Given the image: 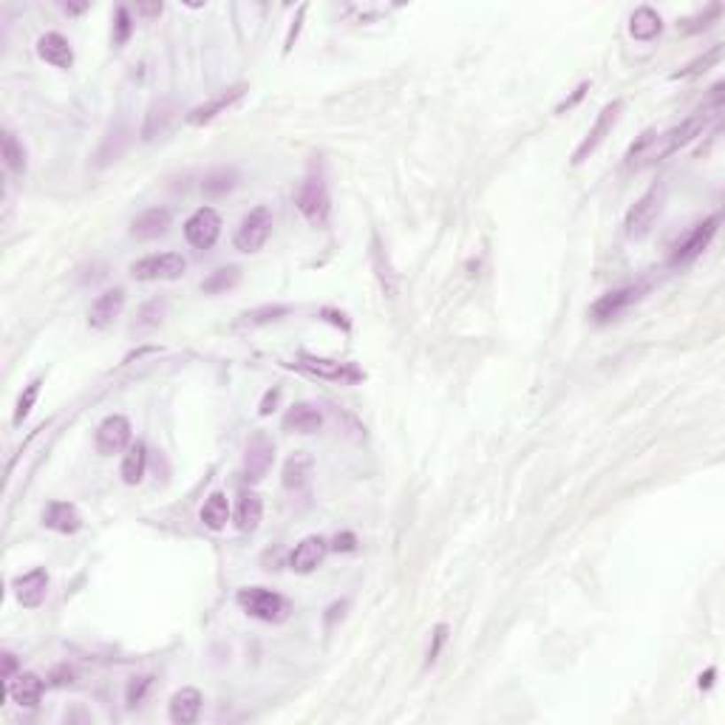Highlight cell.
<instances>
[{
	"label": "cell",
	"mask_w": 725,
	"mask_h": 725,
	"mask_svg": "<svg viewBox=\"0 0 725 725\" xmlns=\"http://www.w3.org/2000/svg\"><path fill=\"white\" fill-rule=\"evenodd\" d=\"M706 125H708V113H703V111L700 113H691L689 120H683L680 125L666 130V134L655 136V142H651V148H649L643 162H660V159L677 153L680 148H686V144H691L694 139H698L703 130H706Z\"/></svg>",
	"instance_id": "1"
},
{
	"label": "cell",
	"mask_w": 725,
	"mask_h": 725,
	"mask_svg": "<svg viewBox=\"0 0 725 725\" xmlns=\"http://www.w3.org/2000/svg\"><path fill=\"white\" fill-rule=\"evenodd\" d=\"M236 601L246 615L264 620V623H284L289 618V612H292L284 596H278V592H272V589H264V587H244V589H238Z\"/></svg>",
	"instance_id": "2"
},
{
	"label": "cell",
	"mask_w": 725,
	"mask_h": 725,
	"mask_svg": "<svg viewBox=\"0 0 725 725\" xmlns=\"http://www.w3.org/2000/svg\"><path fill=\"white\" fill-rule=\"evenodd\" d=\"M295 205H298L303 219H307L312 227L324 230L329 224L331 199H329V191H326V182L321 176H307V179L300 182L298 196H295Z\"/></svg>",
	"instance_id": "3"
},
{
	"label": "cell",
	"mask_w": 725,
	"mask_h": 725,
	"mask_svg": "<svg viewBox=\"0 0 725 725\" xmlns=\"http://www.w3.org/2000/svg\"><path fill=\"white\" fill-rule=\"evenodd\" d=\"M187 269V261L179 253H159L144 255L130 264V275L136 281H176Z\"/></svg>",
	"instance_id": "4"
},
{
	"label": "cell",
	"mask_w": 725,
	"mask_h": 725,
	"mask_svg": "<svg viewBox=\"0 0 725 725\" xmlns=\"http://www.w3.org/2000/svg\"><path fill=\"white\" fill-rule=\"evenodd\" d=\"M660 207H663V191H660V187H651V191H646V193L629 207V213H627V224H623V227H627V236H629L632 241L646 238V236H649V230H651V224L658 222Z\"/></svg>",
	"instance_id": "5"
},
{
	"label": "cell",
	"mask_w": 725,
	"mask_h": 725,
	"mask_svg": "<svg viewBox=\"0 0 725 725\" xmlns=\"http://www.w3.org/2000/svg\"><path fill=\"white\" fill-rule=\"evenodd\" d=\"M272 233V213L267 207H255L244 215L241 227L236 230V250L258 253Z\"/></svg>",
	"instance_id": "6"
},
{
	"label": "cell",
	"mask_w": 725,
	"mask_h": 725,
	"mask_svg": "<svg viewBox=\"0 0 725 725\" xmlns=\"http://www.w3.org/2000/svg\"><path fill=\"white\" fill-rule=\"evenodd\" d=\"M222 236V215L213 207H199L191 219L184 222V238L196 250H210Z\"/></svg>",
	"instance_id": "7"
},
{
	"label": "cell",
	"mask_w": 725,
	"mask_h": 725,
	"mask_svg": "<svg viewBox=\"0 0 725 725\" xmlns=\"http://www.w3.org/2000/svg\"><path fill=\"white\" fill-rule=\"evenodd\" d=\"M620 108H623L620 99H615V103H609V105L601 108L598 120H596V125L589 128L587 139H584L581 144H578V151L573 153V165L587 162V159L601 148V142H604L609 134H612V128H615V122H618V117H620Z\"/></svg>",
	"instance_id": "8"
},
{
	"label": "cell",
	"mask_w": 725,
	"mask_h": 725,
	"mask_svg": "<svg viewBox=\"0 0 725 725\" xmlns=\"http://www.w3.org/2000/svg\"><path fill=\"white\" fill-rule=\"evenodd\" d=\"M643 295V286H620V289H612V292H606L601 295L596 303H592V321L596 324H609V321H615V317H620L623 312H627L632 303H637Z\"/></svg>",
	"instance_id": "9"
},
{
	"label": "cell",
	"mask_w": 725,
	"mask_h": 725,
	"mask_svg": "<svg viewBox=\"0 0 725 725\" xmlns=\"http://www.w3.org/2000/svg\"><path fill=\"white\" fill-rule=\"evenodd\" d=\"M275 462V445L267 433H255L244 448V479L246 482H261L269 473Z\"/></svg>",
	"instance_id": "10"
},
{
	"label": "cell",
	"mask_w": 725,
	"mask_h": 725,
	"mask_svg": "<svg viewBox=\"0 0 725 725\" xmlns=\"http://www.w3.org/2000/svg\"><path fill=\"white\" fill-rule=\"evenodd\" d=\"M128 442H130L128 417L111 414V417L103 419V423H99V428H97V451L103 456H113V454L125 451V448H130Z\"/></svg>",
	"instance_id": "11"
},
{
	"label": "cell",
	"mask_w": 725,
	"mask_h": 725,
	"mask_svg": "<svg viewBox=\"0 0 725 725\" xmlns=\"http://www.w3.org/2000/svg\"><path fill=\"white\" fill-rule=\"evenodd\" d=\"M298 366L303 371L321 377V380H335V383H355V380H360V371L352 366V362L317 357V355H307V352L298 357Z\"/></svg>",
	"instance_id": "12"
},
{
	"label": "cell",
	"mask_w": 725,
	"mask_h": 725,
	"mask_svg": "<svg viewBox=\"0 0 725 725\" xmlns=\"http://www.w3.org/2000/svg\"><path fill=\"white\" fill-rule=\"evenodd\" d=\"M717 227H720V215H712V219H706L703 224L694 227L691 233L674 246V253H672L674 264H691V261L712 244V238L717 236Z\"/></svg>",
	"instance_id": "13"
},
{
	"label": "cell",
	"mask_w": 725,
	"mask_h": 725,
	"mask_svg": "<svg viewBox=\"0 0 725 725\" xmlns=\"http://www.w3.org/2000/svg\"><path fill=\"white\" fill-rule=\"evenodd\" d=\"M326 553H329V542L324 539V535H307V539H300L295 544L292 556H289V567L300 575H309L321 567Z\"/></svg>",
	"instance_id": "14"
},
{
	"label": "cell",
	"mask_w": 725,
	"mask_h": 725,
	"mask_svg": "<svg viewBox=\"0 0 725 725\" xmlns=\"http://www.w3.org/2000/svg\"><path fill=\"white\" fill-rule=\"evenodd\" d=\"M14 598H18L20 606L26 609H37L49 596V573L46 570H32L26 575H18L12 581Z\"/></svg>",
	"instance_id": "15"
},
{
	"label": "cell",
	"mask_w": 725,
	"mask_h": 725,
	"mask_svg": "<svg viewBox=\"0 0 725 725\" xmlns=\"http://www.w3.org/2000/svg\"><path fill=\"white\" fill-rule=\"evenodd\" d=\"M246 94V85H233V89H224L222 94H215L213 99H207V103H201L199 108H193L191 113H187V125H207L213 122L219 113H224L227 108H233L238 99Z\"/></svg>",
	"instance_id": "16"
},
{
	"label": "cell",
	"mask_w": 725,
	"mask_h": 725,
	"mask_svg": "<svg viewBox=\"0 0 725 725\" xmlns=\"http://www.w3.org/2000/svg\"><path fill=\"white\" fill-rule=\"evenodd\" d=\"M122 309H125V289L122 286L108 289V292H103L91 303V312H89L91 329H108L122 315Z\"/></svg>",
	"instance_id": "17"
},
{
	"label": "cell",
	"mask_w": 725,
	"mask_h": 725,
	"mask_svg": "<svg viewBox=\"0 0 725 725\" xmlns=\"http://www.w3.org/2000/svg\"><path fill=\"white\" fill-rule=\"evenodd\" d=\"M168 227H170V210L151 207L134 219V224H130V236L139 241H153V238H162L168 233Z\"/></svg>",
	"instance_id": "18"
},
{
	"label": "cell",
	"mask_w": 725,
	"mask_h": 725,
	"mask_svg": "<svg viewBox=\"0 0 725 725\" xmlns=\"http://www.w3.org/2000/svg\"><path fill=\"white\" fill-rule=\"evenodd\" d=\"M37 54H40V60H46L54 68L74 66V49H71V43L57 32H49L37 40Z\"/></svg>",
	"instance_id": "19"
},
{
	"label": "cell",
	"mask_w": 725,
	"mask_h": 725,
	"mask_svg": "<svg viewBox=\"0 0 725 725\" xmlns=\"http://www.w3.org/2000/svg\"><path fill=\"white\" fill-rule=\"evenodd\" d=\"M201 703H205V698H201L199 689H193V686L179 689L170 698V712L168 714H170V720L176 722V725H191L201 714Z\"/></svg>",
	"instance_id": "20"
},
{
	"label": "cell",
	"mask_w": 725,
	"mask_h": 725,
	"mask_svg": "<svg viewBox=\"0 0 725 725\" xmlns=\"http://www.w3.org/2000/svg\"><path fill=\"white\" fill-rule=\"evenodd\" d=\"M43 525H46L49 530L54 533H63V535H71V533H77L82 527V516L74 504H68V502H51L49 504V511L43 513Z\"/></svg>",
	"instance_id": "21"
},
{
	"label": "cell",
	"mask_w": 725,
	"mask_h": 725,
	"mask_svg": "<svg viewBox=\"0 0 725 725\" xmlns=\"http://www.w3.org/2000/svg\"><path fill=\"white\" fill-rule=\"evenodd\" d=\"M321 425H324V414L312 402H298L284 417V428L295 433H315L321 431Z\"/></svg>",
	"instance_id": "22"
},
{
	"label": "cell",
	"mask_w": 725,
	"mask_h": 725,
	"mask_svg": "<svg viewBox=\"0 0 725 725\" xmlns=\"http://www.w3.org/2000/svg\"><path fill=\"white\" fill-rule=\"evenodd\" d=\"M173 117H176V103H170V99H159L148 108L144 113V125H142V139L151 142L156 136H162L165 130L170 128Z\"/></svg>",
	"instance_id": "23"
},
{
	"label": "cell",
	"mask_w": 725,
	"mask_h": 725,
	"mask_svg": "<svg viewBox=\"0 0 725 725\" xmlns=\"http://www.w3.org/2000/svg\"><path fill=\"white\" fill-rule=\"evenodd\" d=\"M261 518H264V502L255 490H244L236 504V527L241 533H255Z\"/></svg>",
	"instance_id": "24"
},
{
	"label": "cell",
	"mask_w": 725,
	"mask_h": 725,
	"mask_svg": "<svg viewBox=\"0 0 725 725\" xmlns=\"http://www.w3.org/2000/svg\"><path fill=\"white\" fill-rule=\"evenodd\" d=\"M9 694L18 706L35 708L43 698V680L35 672H20L18 677L9 680Z\"/></svg>",
	"instance_id": "25"
},
{
	"label": "cell",
	"mask_w": 725,
	"mask_h": 725,
	"mask_svg": "<svg viewBox=\"0 0 725 725\" xmlns=\"http://www.w3.org/2000/svg\"><path fill=\"white\" fill-rule=\"evenodd\" d=\"M660 28H663V20H660V14L651 9V6H641V9H635L632 12V20H629V32L635 40H655L660 35Z\"/></svg>",
	"instance_id": "26"
},
{
	"label": "cell",
	"mask_w": 725,
	"mask_h": 725,
	"mask_svg": "<svg viewBox=\"0 0 725 725\" xmlns=\"http://www.w3.org/2000/svg\"><path fill=\"white\" fill-rule=\"evenodd\" d=\"M227 521H230V499L222 490H215L207 496L205 507H201V525H205L207 530L219 533L227 527Z\"/></svg>",
	"instance_id": "27"
},
{
	"label": "cell",
	"mask_w": 725,
	"mask_h": 725,
	"mask_svg": "<svg viewBox=\"0 0 725 725\" xmlns=\"http://www.w3.org/2000/svg\"><path fill=\"white\" fill-rule=\"evenodd\" d=\"M309 476H312V459L303 454H295L284 465V487L292 493H303L309 487Z\"/></svg>",
	"instance_id": "28"
},
{
	"label": "cell",
	"mask_w": 725,
	"mask_h": 725,
	"mask_svg": "<svg viewBox=\"0 0 725 725\" xmlns=\"http://www.w3.org/2000/svg\"><path fill=\"white\" fill-rule=\"evenodd\" d=\"M238 184V173L233 168H215L210 170L205 182H201V191H205L207 199H222L227 193H233Z\"/></svg>",
	"instance_id": "29"
},
{
	"label": "cell",
	"mask_w": 725,
	"mask_h": 725,
	"mask_svg": "<svg viewBox=\"0 0 725 725\" xmlns=\"http://www.w3.org/2000/svg\"><path fill=\"white\" fill-rule=\"evenodd\" d=\"M144 465H148V451L142 442H134L122 456V479L125 485H139L144 476Z\"/></svg>",
	"instance_id": "30"
},
{
	"label": "cell",
	"mask_w": 725,
	"mask_h": 725,
	"mask_svg": "<svg viewBox=\"0 0 725 725\" xmlns=\"http://www.w3.org/2000/svg\"><path fill=\"white\" fill-rule=\"evenodd\" d=\"M241 281V269L238 267H222L210 272V278L201 281V292L205 295H222L227 289H233Z\"/></svg>",
	"instance_id": "31"
},
{
	"label": "cell",
	"mask_w": 725,
	"mask_h": 725,
	"mask_svg": "<svg viewBox=\"0 0 725 725\" xmlns=\"http://www.w3.org/2000/svg\"><path fill=\"white\" fill-rule=\"evenodd\" d=\"M4 162L12 173H26V148L12 130H4Z\"/></svg>",
	"instance_id": "32"
},
{
	"label": "cell",
	"mask_w": 725,
	"mask_h": 725,
	"mask_svg": "<svg viewBox=\"0 0 725 725\" xmlns=\"http://www.w3.org/2000/svg\"><path fill=\"white\" fill-rule=\"evenodd\" d=\"M720 14H722V4H712L706 12L694 14V18H686L683 23H677V28H680V32H686V35H698V32H703V28H708L712 23H717Z\"/></svg>",
	"instance_id": "33"
},
{
	"label": "cell",
	"mask_w": 725,
	"mask_h": 725,
	"mask_svg": "<svg viewBox=\"0 0 725 725\" xmlns=\"http://www.w3.org/2000/svg\"><path fill=\"white\" fill-rule=\"evenodd\" d=\"M286 312H289L286 307H261V309L246 312L241 324H244V326H264V324L278 321V317H284Z\"/></svg>",
	"instance_id": "34"
},
{
	"label": "cell",
	"mask_w": 725,
	"mask_h": 725,
	"mask_svg": "<svg viewBox=\"0 0 725 725\" xmlns=\"http://www.w3.org/2000/svg\"><path fill=\"white\" fill-rule=\"evenodd\" d=\"M162 315H165V300H151L148 307H144L136 317V331H144V329H153L162 324Z\"/></svg>",
	"instance_id": "35"
},
{
	"label": "cell",
	"mask_w": 725,
	"mask_h": 725,
	"mask_svg": "<svg viewBox=\"0 0 725 725\" xmlns=\"http://www.w3.org/2000/svg\"><path fill=\"white\" fill-rule=\"evenodd\" d=\"M720 57H722V46H714L712 51L708 54H703L700 60H694V63H689L683 71H677V74L672 77V80H686V77H694V74H700V71H706L708 66H714V63H720Z\"/></svg>",
	"instance_id": "36"
},
{
	"label": "cell",
	"mask_w": 725,
	"mask_h": 725,
	"mask_svg": "<svg viewBox=\"0 0 725 725\" xmlns=\"http://www.w3.org/2000/svg\"><path fill=\"white\" fill-rule=\"evenodd\" d=\"M40 380H32L26 386V391L20 394V400H18V409H14V423H23V419L28 417V411H32V405H35V400H37V394H40Z\"/></svg>",
	"instance_id": "37"
},
{
	"label": "cell",
	"mask_w": 725,
	"mask_h": 725,
	"mask_svg": "<svg viewBox=\"0 0 725 725\" xmlns=\"http://www.w3.org/2000/svg\"><path fill=\"white\" fill-rule=\"evenodd\" d=\"M153 686V677L151 674H142V677H134L128 683V691H125V698H128V706H139L144 700V694H148V689Z\"/></svg>",
	"instance_id": "38"
},
{
	"label": "cell",
	"mask_w": 725,
	"mask_h": 725,
	"mask_svg": "<svg viewBox=\"0 0 725 725\" xmlns=\"http://www.w3.org/2000/svg\"><path fill=\"white\" fill-rule=\"evenodd\" d=\"M134 32V23H130V12L125 6L117 9V23H113V46H122V43Z\"/></svg>",
	"instance_id": "39"
},
{
	"label": "cell",
	"mask_w": 725,
	"mask_h": 725,
	"mask_svg": "<svg viewBox=\"0 0 725 725\" xmlns=\"http://www.w3.org/2000/svg\"><path fill=\"white\" fill-rule=\"evenodd\" d=\"M445 641H448V627H445V623H440V627L433 629V635H431V646H428V666L437 663V658H440V651H442Z\"/></svg>",
	"instance_id": "40"
},
{
	"label": "cell",
	"mask_w": 725,
	"mask_h": 725,
	"mask_svg": "<svg viewBox=\"0 0 725 725\" xmlns=\"http://www.w3.org/2000/svg\"><path fill=\"white\" fill-rule=\"evenodd\" d=\"M357 539L352 533H343V535H335V542H331V550H338V553H349V550H355Z\"/></svg>",
	"instance_id": "41"
},
{
	"label": "cell",
	"mask_w": 725,
	"mask_h": 725,
	"mask_svg": "<svg viewBox=\"0 0 725 725\" xmlns=\"http://www.w3.org/2000/svg\"><path fill=\"white\" fill-rule=\"evenodd\" d=\"M14 669H18V658L12 655V651H4V680L9 686V680L14 677Z\"/></svg>",
	"instance_id": "42"
},
{
	"label": "cell",
	"mask_w": 725,
	"mask_h": 725,
	"mask_svg": "<svg viewBox=\"0 0 725 725\" xmlns=\"http://www.w3.org/2000/svg\"><path fill=\"white\" fill-rule=\"evenodd\" d=\"M587 89H589V82H584V85H578V91L573 94V99H567V103H561V105H558V111H567V108H573V105L578 103V99H581V97L587 94Z\"/></svg>",
	"instance_id": "43"
},
{
	"label": "cell",
	"mask_w": 725,
	"mask_h": 725,
	"mask_svg": "<svg viewBox=\"0 0 725 725\" xmlns=\"http://www.w3.org/2000/svg\"><path fill=\"white\" fill-rule=\"evenodd\" d=\"M275 400H278V391H269V394L264 397V402H261V417H267V414L272 411Z\"/></svg>",
	"instance_id": "44"
},
{
	"label": "cell",
	"mask_w": 725,
	"mask_h": 725,
	"mask_svg": "<svg viewBox=\"0 0 725 725\" xmlns=\"http://www.w3.org/2000/svg\"><path fill=\"white\" fill-rule=\"evenodd\" d=\"M714 677H717V669H708L706 674H700V689H712L714 686Z\"/></svg>",
	"instance_id": "45"
},
{
	"label": "cell",
	"mask_w": 725,
	"mask_h": 725,
	"mask_svg": "<svg viewBox=\"0 0 725 725\" xmlns=\"http://www.w3.org/2000/svg\"><path fill=\"white\" fill-rule=\"evenodd\" d=\"M139 14H148V18H153V14H162V4H151V6H139Z\"/></svg>",
	"instance_id": "46"
}]
</instances>
